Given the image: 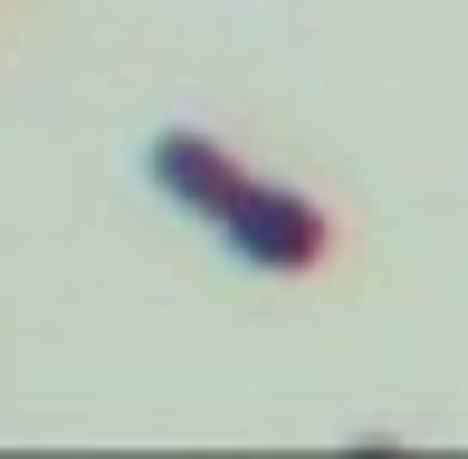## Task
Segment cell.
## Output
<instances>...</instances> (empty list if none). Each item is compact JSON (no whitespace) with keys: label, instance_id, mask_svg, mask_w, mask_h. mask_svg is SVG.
Instances as JSON below:
<instances>
[{"label":"cell","instance_id":"1","mask_svg":"<svg viewBox=\"0 0 468 459\" xmlns=\"http://www.w3.org/2000/svg\"><path fill=\"white\" fill-rule=\"evenodd\" d=\"M144 173H154V192H173L182 211H201L249 268H268V278H306V268H325V249H335V220L315 211L306 192L239 173V154H220V144L191 134V124H163L154 154H144Z\"/></svg>","mask_w":468,"mask_h":459}]
</instances>
